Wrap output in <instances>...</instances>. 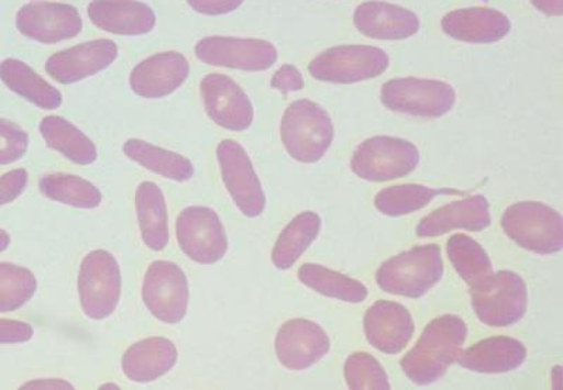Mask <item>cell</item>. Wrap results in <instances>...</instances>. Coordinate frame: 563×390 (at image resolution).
Segmentation results:
<instances>
[{"mask_svg": "<svg viewBox=\"0 0 563 390\" xmlns=\"http://www.w3.org/2000/svg\"><path fill=\"white\" fill-rule=\"evenodd\" d=\"M466 337L467 326L460 316L444 314L432 320L419 342L401 358V371L419 387L440 381L464 348Z\"/></svg>", "mask_w": 563, "mask_h": 390, "instance_id": "obj_1", "label": "cell"}, {"mask_svg": "<svg viewBox=\"0 0 563 390\" xmlns=\"http://www.w3.org/2000/svg\"><path fill=\"white\" fill-rule=\"evenodd\" d=\"M442 275L444 261L440 245H419L382 264L376 282L386 293L419 299L441 281Z\"/></svg>", "mask_w": 563, "mask_h": 390, "instance_id": "obj_2", "label": "cell"}, {"mask_svg": "<svg viewBox=\"0 0 563 390\" xmlns=\"http://www.w3.org/2000/svg\"><path fill=\"white\" fill-rule=\"evenodd\" d=\"M334 124L320 104L299 99L285 110L280 138L286 152L296 161H320L334 142Z\"/></svg>", "mask_w": 563, "mask_h": 390, "instance_id": "obj_3", "label": "cell"}, {"mask_svg": "<svg viewBox=\"0 0 563 390\" xmlns=\"http://www.w3.org/2000/svg\"><path fill=\"white\" fill-rule=\"evenodd\" d=\"M506 236L527 252L552 255L563 247V220L558 210L541 202H519L503 212Z\"/></svg>", "mask_w": 563, "mask_h": 390, "instance_id": "obj_4", "label": "cell"}, {"mask_svg": "<svg viewBox=\"0 0 563 390\" xmlns=\"http://www.w3.org/2000/svg\"><path fill=\"white\" fill-rule=\"evenodd\" d=\"M470 292L472 309L486 326L509 327L526 316L528 288L519 274L493 272Z\"/></svg>", "mask_w": 563, "mask_h": 390, "instance_id": "obj_5", "label": "cell"}, {"mask_svg": "<svg viewBox=\"0 0 563 390\" xmlns=\"http://www.w3.org/2000/svg\"><path fill=\"white\" fill-rule=\"evenodd\" d=\"M420 164L419 148L404 138L376 136L365 140L352 155V172L368 182L405 178Z\"/></svg>", "mask_w": 563, "mask_h": 390, "instance_id": "obj_6", "label": "cell"}, {"mask_svg": "<svg viewBox=\"0 0 563 390\" xmlns=\"http://www.w3.org/2000/svg\"><path fill=\"white\" fill-rule=\"evenodd\" d=\"M380 102L391 112L439 119L454 109L456 93L450 83L439 79L397 78L382 87Z\"/></svg>", "mask_w": 563, "mask_h": 390, "instance_id": "obj_7", "label": "cell"}, {"mask_svg": "<svg viewBox=\"0 0 563 390\" xmlns=\"http://www.w3.org/2000/svg\"><path fill=\"white\" fill-rule=\"evenodd\" d=\"M78 291L85 316L92 320L112 316L122 297V272L112 254L95 249L84 258Z\"/></svg>", "mask_w": 563, "mask_h": 390, "instance_id": "obj_8", "label": "cell"}, {"mask_svg": "<svg viewBox=\"0 0 563 390\" xmlns=\"http://www.w3.org/2000/svg\"><path fill=\"white\" fill-rule=\"evenodd\" d=\"M389 55L372 46H339L325 49L309 64L311 77L321 82L358 83L378 78L389 68Z\"/></svg>", "mask_w": 563, "mask_h": 390, "instance_id": "obj_9", "label": "cell"}, {"mask_svg": "<svg viewBox=\"0 0 563 390\" xmlns=\"http://www.w3.org/2000/svg\"><path fill=\"white\" fill-rule=\"evenodd\" d=\"M176 238L186 257L198 264H216L228 254V234L219 214L210 208L184 209L176 220Z\"/></svg>", "mask_w": 563, "mask_h": 390, "instance_id": "obj_10", "label": "cell"}, {"mask_svg": "<svg viewBox=\"0 0 563 390\" xmlns=\"http://www.w3.org/2000/svg\"><path fill=\"white\" fill-rule=\"evenodd\" d=\"M199 62L239 71L261 73L278 62V49L273 43L260 38L210 36L195 46Z\"/></svg>", "mask_w": 563, "mask_h": 390, "instance_id": "obj_11", "label": "cell"}, {"mask_svg": "<svg viewBox=\"0 0 563 390\" xmlns=\"http://www.w3.org/2000/svg\"><path fill=\"white\" fill-rule=\"evenodd\" d=\"M221 178L244 216L260 218L266 208V197L253 161L245 148L234 140H224L218 147Z\"/></svg>", "mask_w": 563, "mask_h": 390, "instance_id": "obj_12", "label": "cell"}, {"mask_svg": "<svg viewBox=\"0 0 563 390\" xmlns=\"http://www.w3.org/2000/svg\"><path fill=\"white\" fill-rule=\"evenodd\" d=\"M145 307L159 322H183L188 312L189 285L183 268L169 261H154L143 283Z\"/></svg>", "mask_w": 563, "mask_h": 390, "instance_id": "obj_13", "label": "cell"}, {"mask_svg": "<svg viewBox=\"0 0 563 390\" xmlns=\"http://www.w3.org/2000/svg\"><path fill=\"white\" fill-rule=\"evenodd\" d=\"M206 113L218 126L230 132H244L253 126L254 107L249 94L233 78L209 74L200 82Z\"/></svg>", "mask_w": 563, "mask_h": 390, "instance_id": "obj_14", "label": "cell"}, {"mask_svg": "<svg viewBox=\"0 0 563 390\" xmlns=\"http://www.w3.org/2000/svg\"><path fill=\"white\" fill-rule=\"evenodd\" d=\"M16 27L24 37L42 44H58L79 36L84 20L67 3H29L19 10Z\"/></svg>", "mask_w": 563, "mask_h": 390, "instance_id": "obj_15", "label": "cell"}, {"mask_svg": "<svg viewBox=\"0 0 563 390\" xmlns=\"http://www.w3.org/2000/svg\"><path fill=\"white\" fill-rule=\"evenodd\" d=\"M331 342L324 328L306 319L282 324L275 339L279 363L290 371H305L329 354Z\"/></svg>", "mask_w": 563, "mask_h": 390, "instance_id": "obj_16", "label": "cell"}, {"mask_svg": "<svg viewBox=\"0 0 563 390\" xmlns=\"http://www.w3.org/2000/svg\"><path fill=\"white\" fill-rule=\"evenodd\" d=\"M118 57L119 47L112 40H92L53 54L45 63V73L58 83H77L104 71Z\"/></svg>", "mask_w": 563, "mask_h": 390, "instance_id": "obj_17", "label": "cell"}, {"mask_svg": "<svg viewBox=\"0 0 563 390\" xmlns=\"http://www.w3.org/2000/svg\"><path fill=\"white\" fill-rule=\"evenodd\" d=\"M190 64L184 54L164 52L151 55L130 74V87L145 99H161L178 91L189 78Z\"/></svg>", "mask_w": 563, "mask_h": 390, "instance_id": "obj_18", "label": "cell"}, {"mask_svg": "<svg viewBox=\"0 0 563 390\" xmlns=\"http://www.w3.org/2000/svg\"><path fill=\"white\" fill-rule=\"evenodd\" d=\"M366 339L378 352L395 355L404 352L415 336V320L404 304L378 300L366 310Z\"/></svg>", "mask_w": 563, "mask_h": 390, "instance_id": "obj_19", "label": "cell"}, {"mask_svg": "<svg viewBox=\"0 0 563 390\" xmlns=\"http://www.w3.org/2000/svg\"><path fill=\"white\" fill-rule=\"evenodd\" d=\"M88 18L95 27L115 36H144L153 32L157 14L140 0H92Z\"/></svg>", "mask_w": 563, "mask_h": 390, "instance_id": "obj_20", "label": "cell"}, {"mask_svg": "<svg viewBox=\"0 0 563 390\" xmlns=\"http://www.w3.org/2000/svg\"><path fill=\"white\" fill-rule=\"evenodd\" d=\"M490 224L489 200L482 194H475L434 210L429 216L421 219L416 234L421 238L439 237L456 229L476 233L484 232Z\"/></svg>", "mask_w": 563, "mask_h": 390, "instance_id": "obj_21", "label": "cell"}, {"mask_svg": "<svg viewBox=\"0 0 563 390\" xmlns=\"http://www.w3.org/2000/svg\"><path fill=\"white\" fill-rule=\"evenodd\" d=\"M355 27L375 40H405L419 33L420 19L415 12L380 0L360 4L354 13Z\"/></svg>", "mask_w": 563, "mask_h": 390, "instance_id": "obj_22", "label": "cell"}, {"mask_svg": "<svg viewBox=\"0 0 563 390\" xmlns=\"http://www.w3.org/2000/svg\"><path fill=\"white\" fill-rule=\"evenodd\" d=\"M441 27L457 42L489 44L505 38L510 33L511 22L496 9L466 8L446 13Z\"/></svg>", "mask_w": 563, "mask_h": 390, "instance_id": "obj_23", "label": "cell"}, {"mask_svg": "<svg viewBox=\"0 0 563 390\" xmlns=\"http://www.w3.org/2000/svg\"><path fill=\"white\" fill-rule=\"evenodd\" d=\"M527 359L526 345L520 339L497 336L482 339L457 355L462 368L477 374H507L520 368Z\"/></svg>", "mask_w": 563, "mask_h": 390, "instance_id": "obj_24", "label": "cell"}, {"mask_svg": "<svg viewBox=\"0 0 563 390\" xmlns=\"http://www.w3.org/2000/svg\"><path fill=\"white\" fill-rule=\"evenodd\" d=\"M178 349L168 338L150 337L135 343L124 353L122 368L130 381L150 383L173 371Z\"/></svg>", "mask_w": 563, "mask_h": 390, "instance_id": "obj_25", "label": "cell"}, {"mask_svg": "<svg viewBox=\"0 0 563 390\" xmlns=\"http://www.w3.org/2000/svg\"><path fill=\"white\" fill-rule=\"evenodd\" d=\"M135 210L144 244L153 252H163L169 243V219L167 200L158 185H139L135 192Z\"/></svg>", "mask_w": 563, "mask_h": 390, "instance_id": "obj_26", "label": "cell"}, {"mask_svg": "<svg viewBox=\"0 0 563 390\" xmlns=\"http://www.w3.org/2000/svg\"><path fill=\"white\" fill-rule=\"evenodd\" d=\"M0 79L20 97L29 100L34 107L44 110L62 108L63 94L42 75L34 71L26 63L16 58H8L0 63Z\"/></svg>", "mask_w": 563, "mask_h": 390, "instance_id": "obj_27", "label": "cell"}, {"mask_svg": "<svg viewBox=\"0 0 563 390\" xmlns=\"http://www.w3.org/2000/svg\"><path fill=\"white\" fill-rule=\"evenodd\" d=\"M40 133L49 148L63 154L70 163L90 165L98 159V148L92 140L67 119L44 118L40 123Z\"/></svg>", "mask_w": 563, "mask_h": 390, "instance_id": "obj_28", "label": "cell"}, {"mask_svg": "<svg viewBox=\"0 0 563 390\" xmlns=\"http://www.w3.org/2000/svg\"><path fill=\"white\" fill-rule=\"evenodd\" d=\"M123 153L141 167L170 181L186 182L195 175L194 164L184 155L154 146L143 140H129L124 143Z\"/></svg>", "mask_w": 563, "mask_h": 390, "instance_id": "obj_29", "label": "cell"}, {"mask_svg": "<svg viewBox=\"0 0 563 390\" xmlns=\"http://www.w3.org/2000/svg\"><path fill=\"white\" fill-rule=\"evenodd\" d=\"M321 219L314 212L298 214L291 222L282 230L276 239L273 263L280 271L294 267L296 261L308 252L311 244L319 237Z\"/></svg>", "mask_w": 563, "mask_h": 390, "instance_id": "obj_30", "label": "cell"}, {"mask_svg": "<svg viewBox=\"0 0 563 390\" xmlns=\"http://www.w3.org/2000/svg\"><path fill=\"white\" fill-rule=\"evenodd\" d=\"M299 281L325 298L346 303H362L368 298V288L358 279L346 277L319 264L301 265Z\"/></svg>", "mask_w": 563, "mask_h": 390, "instance_id": "obj_31", "label": "cell"}, {"mask_svg": "<svg viewBox=\"0 0 563 390\" xmlns=\"http://www.w3.org/2000/svg\"><path fill=\"white\" fill-rule=\"evenodd\" d=\"M452 189H434L424 185H395L376 194L375 208L389 218L407 216L429 207L441 194H457Z\"/></svg>", "mask_w": 563, "mask_h": 390, "instance_id": "obj_32", "label": "cell"}, {"mask_svg": "<svg viewBox=\"0 0 563 390\" xmlns=\"http://www.w3.org/2000/svg\"><path fill=\"white\" fill-rule=\"evenodd\" d=\"M38 187L45 198L78 209H97L103 199L93 183L78 175H47L40 181Z\"/></svg>", "mask_w": 563, "mask_h": 390, "instance_id": "obj_33", "label": "cell"}, {"mask_svg": "<svg viewBox=\"0 0 563 390\" xmlns=\"http://www.w3.org/2000/svg\"><path fill=\"white\" fill-rule=\"evenodd\" d=\"M446 252L455 271L470 288L493 274L492 259L485 248L465 234H454L446 243Z\"/></svg>", "mask_w": 563, "mask_h": 390, "instance_id": "obj_34", "label": "cell"}, {"mask_svg": "<svg viewBox=\"0 0 563 390\" xmlns=\"http://www.w3.org/2000/svg\"><path fill=\"white\" fill-rule=\"evenodd\" d=\"M37 291V279L27 268L0 263V313L14 312Z\"/></svg>", "mask_w": 563, "mask_h": 390, "instance_id": "obj_35", "label": "cell"}, {"mask_svg": "<svg viewBox=\"0 0 563 390\" xmlns=\"http://www.w3.org/2000/svg\"><path fill=\"white\" fill-rule=\"evenodd\" d=\"M346 387L352 390H389L390 382L378 359L368 353H354L344 365Z\"/></svg>", "mask_w": 563, "mask_h": 390, "instance_id": "obj_36", "label": "cell"}, {"mask_svg": "<svg viewBox=\"0 0 563 390\" xmlns=\"http://www.w3.org/2000/svg\"><path fill=\"white\" fill-rule=\"evenodd\" d=\"M29 148V134L19 124L0 119V165L19 161Z\"/></svg>", "mask_w": 563, "mask_h": 390, "instance_id": "obj_37", "label": "cell"}, {"mask_svg": "<svg viewBox=\"0 0 563 390\" xmlns=\"http://www.w3.org/2000/svg\"><path fill=\"white\" fill-rule=\"evenodd\" d=\"M29 174L26 169H13L0 177V207L16 200L27 187Z\"/></svg>", "mask_w": 563, "mask_h": 390, "instance_id": "obj_38", "label": "cell"}, {"mask_svg": "<svg viewBox=\"0 0 563 390\" xmlns=\"http://www.w3.org/2000/svg\"><path fill=\"white\" fill-rule=\"evenodd\" d=\"M271 87L282 93L301 91L305 88L303 75L295 65L286 64L275 73Z\"/></svg>", "mask_w": 563, "mask_h": 390, "instance_id": "obj_39", "label": "cell"}, {"mask_svg": "<svg viewBox=\"0 0 563 390\" xmlns=\"http://www.w3.org/2000/svg\"><path fill=\"white\" fill-rule=\"evenodd\" d=\"M34 336V328L19 320H0V344L27 343Z\"/></svg>", "mask_w": 563, "mask_h": 390, "instance_id": "obj_40", "label": "cell"}, {"mask_svg": "<svg viewBox=\"0 0 563 390\" xmlns=\"http://www.w3.org/2000/svg\"><path fill=\"white\" fill-rule=\"evenodd\" d=\"M189 7L205 16H223L241 8L245 0H186Z\"/></svg>", "mask_w": 563, "mask_h": 390, "instance_id": "obj_41", "label": "cell"}, {"mask_svg": "<svg viewBox=\"0 0 563 390\" xmlns=\"http://www.w3.org/2000/svg\"><path fill=\"white\" fill-rule=\"evenodd\" d=\"M22 389H68L73 390L74 387L63 379H40V381L29 382L23 385Z\"/></svg>", "mask_w": 563, "mask_h": 390, "instance_id": "obj_42", "label": "cell"}, {"mask_svg": "<svg viewBox=\"0 0 563 390\" xmlns=\"http://www.w3.org/2000/svg\"><path fill=\"white\" fill-rule=\"evenodd\" d=\"M531 3L547 16H561L563 13V0H531Z\"/></svg>", "mask_w": 563, "mask_h": 390, "instance_id": "obj_43", "label": "cell"}, {"mask_svg": "<svg viewBox=\"0 0 563 390\" xmlns=\"http://www.w3.org/2000/svg\"><path fill=\"white\" fill-rule=\"evenodd\" d=\"M10 245V236L4 230L0 229V253H3L4 249H8Z\"/></svg>", "mask_w": 563, "mask_h": 390, "instance_id": "obj_44", "label": "cell"}]
</instances>
